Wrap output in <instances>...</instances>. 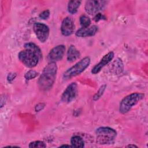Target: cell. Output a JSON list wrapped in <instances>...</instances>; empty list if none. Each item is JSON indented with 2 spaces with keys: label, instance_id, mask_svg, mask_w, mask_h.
Returning a JSON list of instances; mask_svg holds the SVG:
<instances>
[{
  "label": "cell",
  "instance_id": "6da1fadb",
  "mask_svg": "<svg viewBox=\"0 0 148 148\" xmlns=\"http://www.w3.org/2000/svg\"><path fill=\"white\" fill-rule=\"evenodd\" d=\"M24 50L18 54L19 60L27 67L34 68L42 58V53L40 49L32 42L24 44Z\"/></svg>",
  "mask_w": 148,
  "mask_h": 148
},
{
  "label": "cell",
  "instance_id": "7a4b0ae2",
  "mask_svg": "<svg viewBox=\"0 0 148 148\" xmlns=\"http://www.w3.org/2000/svg\"><path fill=\"white\" fill-rule=\"evenodd\" d=\"M57 66L55 62H49L44 68L38 80L39 88L42 91L50 90L56 80Z\"/></svg>",
  "mask_w": 148,
  "mask_h": 148
},
{
  "label": "cell",
  "instance_id": "3957f363",
  "mask_svg": "<svg viewBox=\"0 0 148 148\" xmlns=\"http://www.w3.org/2000/svg\"><path fill=\"white\" fill-rule=\"evenodd\" d=\"M96 142L99 145H108L113 143L117 132L114 129L109 127H101L95 131Z\"/></svg>",
  "mask_w": 148,
  "mask_h": 148
},
{
  "label": "cell",
  "instance_id": "277c9868",
  "mask_svg": "<svg viewBox=\"0 0 148 148\" xmlns=\"http://www.w3.org/2000/svg\"><path fill=\"white\" fill-rule=\"evenodd\" d=\"M145 94L140 92H134L125 96L120 102L119 111L122 114L128 112L131 109L143 99Z\"/></svg>",
  "mask_w": 148,
  "mask_h": 148
},
{
  "label": "cell",
  "instance_id": "5b68a950",
  "mask_svg": "<svg viewBox=\"0 0 148 148\" xmlns=\"http://www.w3.org/2000/svg\"><path fill=\"white\" fill-rule=\"evenodd\" d=\"M90 61L89 57H85L82 58L64 73L63 78L65 80H68L80 75L89 66Z\"/></svg>",
  "mask_w": 148,
  "mask_h": 148
},
{
  "label": "cell",
  "instance_id": "8992f818",
  "mask_svg": "<svg viewBox=\"0 0 148 148\" xmlns=\"http://www.w3.org/2000/svg\"><path fill=\"white\" fill-rule=\"evenodd\" d=\"M108 1H87L84 6L85 11L90 15L96 14L105 7Z\"/></svg>",
  "mask_w": 148,
  "mask_h": 148
},
{
  "label": "cell",
  "instance_id": "52a82bcc",
  "mask_svg": "<svg viewBox=\"0 0 148 148\" xmlns=\"http://www.w3.org/2000/svg\"><path fill=\"white\" fill-rule=\"evenodd\" d=\"M33 29L37 38L40 42L44 43L47 40L50 29L46 24L39 22L35 23L33 25Z\"/></svg>",
  "mask_w": 148,
  "mask_h": 148
},
{
  "label": "cell",
  "instance_id": "ba28073f",
  "mask_svg": "<svg viewBox=\"0 0 148 148\" xmlns=\"http://www.w3.org/2000/svg\"><path fill=\"white\" fill-rule=\"evenodd\" d=\"M77 93V85L76 82L69 84L64 91L61 99L63 102L69 103L76 97Z\"/></svg>",
  "mask_w": 148,
  "mask_h": 148
},
{
  "label": "cell",
  "instance_id": "9c48e42d",
  "mask_svg": "<svg viewBox=\"0 0 148 148\" xmlns=\"http://www.w3.org/2000/svg\"><path fill=\"white\" fill-rule=\"evenodd\" d=\"M75 29L74 21L71 17H65L61 23V32L65 36H68L73 34Z\"/></svg>",
  "mask_w": 148,
  "mask_h": 148
},
{
  "label": "cell",
  "instance_id": "30bf717a",
  "mask_svg": "<svg viewBox=\"0 0 148 148\" xmlns=\"http://www.w3.org/2000/svg\"><path fill=\"white\" fill-rule=\"evenodd\" d=\"M65 47L63 45H59L53 47L47 56L49 62H56L61 60L64 57Z\"/></svg>",
  "mask_w": 148,
  "mask_h": 148
},
{
  "label": "cell",
  "instance_id": "8fae6325",
  "mask_svg": "<svg viewBox=\"0 0 148 148\" xmlns=\"http://www.w3.org/2000/svg\"><path fill=\"white\" fill-rule=\"evenodd\" d=\"M114 53L113 51H110L105 54L101 60V61L96 64L91 69V73L92 74H97L102 69L108 64L114 58Z\"/></svg>",
  "mask_w": 148,
  "mask_h": 148
},
{
  "label": "cell",
  "instance_id": "7c38bea8",
  "mask_svg": "<svg viewBox=\"0 0 148 148\" xmlns=\"http://www.w3.org/2000/svg\"><path fill=\"white\" fill-rule=\"evenodd\" d=\"M98 31V26L95 25H90L87 27H82L76 32V35L78 37H89L94 36Z\"/></svg>",
  "mask_w": 148,
  "mask_h": 148
},
{
  "label": "cell",
  "instance_id": "4fadbf2b",
  "mask_svg": "<svg viewBox=\"0 0 148 148\" xmlns=\"http://www.w3.org/2000/svg\"><path fill=\"white\" fill-rule=\"evenodd\" d=\"M80 51L73 45H71L67 51V60L69 62H73L79 58Z\"/></svg>",
  "mask_w": 148,
  "mask_h": 148
},
{
  "label": "cell",
  "instance_id": "5bb4252c",
  "mask_svg": "<svg viewBox=\"0 0 148 148\" xmlns=\"http://www.w3.org/2000/svg\"><path fill=\"white\" fill-rule=\"evenodd\" d=\"M110 71L113 72L114 73L119 74L121 73L123 71V64L121 60L117 59L110 65Z\"/></svg>",
  "mask_w": 148,
  "mask_h": 148
},
{
  "label": "cell",
  "instance_id": "9a60e30c",
  "mask_svg": "<svg viewBox=\"0 0 148 148\" xmlns=\"http://www.w3.org/2000/svg\"><path fill=\"white\" fill-rule=\"evenodd\" d=\"M82 3L81 1H70L68 3V11L71 14H75L77 13L78 8Z\"/></svg>",
  "mask_w": 148,
  "mask_h": 148
},
{
  "label": "cell",
  "instance_id": "2e32d148",
  "mask_svg": "<svg viewBox=\"0 0 148 148\" xmlns=\"http://www.w3.org/2000/svg\"><path fill=\"white\" fill-rule=\"evenodd\" d=\"M71 143L72 147H83L84 146V142L83 139L78 135H74L71 138Z\"/></svg>",
  "mask_w": 148,
  "mask_h": 148
},
{
  "label": "cell",
  "instance_id": "e0dca14e",
  "mask_svg": "<svg viewBox=\"0 0 148 148\" xmlns=\"http://www.w3.org/2000/svg\"><path fill=\"white\" fill-rule=\"evenodd\" d=\"M79 21L82 27H87L91 24L90 18L85 14H83L80 17Z\"/></svg>",
  "mask_w": 148,
  "mask_h": 148
},
{
  "label": "cell",
  "instance_id": "ac0fdd59",
  "mask_svg": "<svg viewBox=\"0 0 148 148\" xmlns=\"http://www.w3.org/2000/svg\"><path fill=\"white\" fill-rule=\"evenodd\" d=\"M106 84H103L100 87L98 91L97 92V93L94 95V97L92 98L94 101H97L98 99H99L101 98V97L103 95V94L106 89Z\"/></svg>",
  "mask_w": 148,
  "mask_h": 148
},
{
  "label": "cell",
  "instance_id": "d6986e66",
  "mask_svg": "<svg viewBox=\"0 0 148 148\" xmlns=\"http://www.w3.org/2000/svg\"><path fill=\"white\" fill-rule=\"evenodd\" d=\"M38 74H39L38 72H37L35 70L31 69V70L27 71L25 73V74L24 75V77L27 80H31V79H33L35 78L36 77H37Z\"/></svg>",
  "mask_w": 148,
  "mask_h": 148
},
{
  "label": "cell",
  "instance_id": "ffe728a7",
  "mask_svg": "<svg viewBox=\"0 0 148 148\" xmlns=\"http://www.w3.org/2000/svg\"><path fill=\"white\" fill-rule=\"evenodd\" d=\"M46 144L40 140H36L32 142L29 145V147L30 148H34V147H46Z\"/></svg>",
  "mask_w": 148,
  "mask_h": 148
},
{
  "label": "cell",
  "instance_id": "44dd1931",
  "mask_svg": "<svg viewBox=\"0 0 148 148\" xmlns=\"http://www.w3.org/2000/svg\"><path fill=\"white\" fill-rule=\"evenodd\" d=\"M93 20L95 22H98L100 20H106V17L105 15L101 13H98L97 14H96L95 15V16L93 18Z\"/></svg>",
  "mask_w": 148,
  "mask_h": 148
},
{
  "label": "cell",
  "instance_id": "7402d4cb",
  "mask_svg": "<svg viewBox=\"0 0 148 148\" xmlns=\"http://www.w3.org/2000/svg\"><path fill=\"white\" fill-rule=\"evenodd\" d=\"M39 17L43 20H47L50 16V11L49 10H45L39 14Z\"/></svg>",
  "mask_w": 148,
  "mask_h": 148
},
{
  "label": "cell",
  "instance_id": "603a6c76",
  "mask_svg": "<svg viewBox=\"0 0 148 148\" xmlns=\"http://www.w3.org/2000/svg\"><path fill=\"white\" fill-rule=\"evenodd\" d=\"M16 76V74L15 73H10L8 75L7 79L9 82H11L12 81H13L14 79Z\"/></svg>",
  "mask_w": 148,
  "mask_h": 148
},
{
  "label": "cell",
  "instance_id": "cb8c5ba5",
  "mask_svg": "<svg viewBox=\"0 0 148 148\" xmlns=\"http://www.w3.org/2000/svg\"><path fill=\"white\" fill-rule=\"evenodd\" d=\"M44 106H45V105H44L43 103H39V104H38V105L36 106L35 109L39 108V110H42V109L44 108Z\"/></svg>",
  "mask_w": 148,
  "mask_h": 148
},
{
  "label": "cell",
  "instance_id": "d4e9b609",
  "mask_svg": "<svg viewBox=\"0 0 148 148\" xmlns=\"http://www.w3.org/2000/svg\"><path fill=\"white\" fill-rule=\"evenodd\" d=\"M127 147H138V146H137L134 145H129L127 146Z\"/></svg>",
  "mask_w": 148,
  "mask_h": 148
},
{
  "label": "cell",
  "instance_id": "484cf974",
  "mask_svg": "<svg viewBox=\"0 0 148 148\" xmlns=\"http://www.w3.org/2000/svg\"><path fill=\"white\" fill-rule=\"evenodd\" d=\"M71 146H70L68 145H63L60 146V147H71Z\"/></svg>",
  "mask_w": 148,
  "mask_h": 148
}]
</instances>
